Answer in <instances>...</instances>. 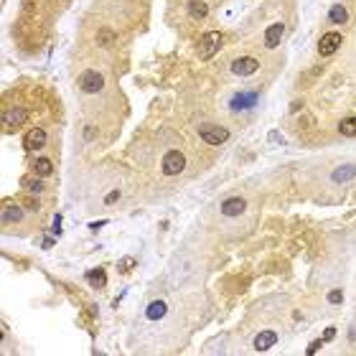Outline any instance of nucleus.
Instances as JSON below:
<instances>
[{
	"label": "nucleus",
	"instance_id": "23",
	"mask_svg": "<svg viewBox=\"0 0 356 356\" xmlns=\"http://www.w3.org/2000/svg\"><path fill=\"white\" fill-rule=\"evenodd\" d=\"M328 300H331V303H341V300H344V292H341V290H331V292H328Z\"/></svg>",
	"mask_w": 356,
	"mask_h": 356
},
{
	"label": "nucleus",
	"instance_id": "1",
	"mask_svg": "<svg viewBox=\"0 0 356 356\" xmlns=\"http://www.w3.org/2000/svg\"><path fill=\"white\" fill-rule=\"evenodd\" d=\"M221 33L219 31H209V33H204L201 36V41H199V56L201 59H212L214 54L221 49Z\"/></svg>",
	"mask_w": 356,
	"mask_h": 356
},
{
	"label": "nucleus",
	"instance_id": "6",
	"mask_svg": "<svg viewBox=\"0 0 356 356\" xmlns=\"http://www.w3.org/2000/svg\"><path fill=\"white\" fill-rule=\"evenodd\" d=\"M339 46H341V36L339 33H323V38L318 41V54L321 56H331V54H336Z\"/></svg>",
	"mask_w": 356,
	"mask_h": 356
},
{
	"label": "nucleus",
	"instance_id": "17",
	"mask_svg": "<svg viewBox=\"0 0 356 356\" xmlns=\"http://www.w3.org/2000/svg\"><path fill=\"white\" fill-rule=\"evenodd\" d=\"M328 18H331L333 23H346V20H349V13H346L344 5H333V8L328 10Z\"/></svg>",
	"mask_w": 356,
	"mask_h": 356
},
{
	"label": "nucleus",
	"instance_id": "12",
	"mask_svg": "<svg viewBox=\"0 0 356 356\" xmlns=\"http://www.w3.org/2000/svg\"><path fill=\"white\" fill-rule=\"evenodd\" d=\"M351 178H356V165L354 163L341 165V168H336V171L331 173V181H333V183H346V181H351Z\"/></svg>",
	"mask_w": 356,
	"mask_h": 356
},
{
	"label": "nucleus",
	"instance_id": "16",
	"mask_svg": "<svg viewBox=\"0 0 356 356\" xmlns=\"http://www.w3.org/2000/svg\"><path fill=\"white\" fill-rule=\"evenodd\" d=\"M339 133L346 135V138H354L356 135V117H346L339 122Z\"/></svg>",
	"mask_w": 356,
	"mask_h": 356
},
{
	"label": "nucleus",
	"instance_id": "7",
	"mask_svg": "<svg viewBox=\"0 0 356 356\" xmlns=\"http://www.w3.org/2000/svg\"><path fill=\"white\" fill-rule=\"evenodd\" d=\"M244 209H247V201H244V199H239V196L226 199V201L221 204V214H224V216H239Z\"/></svg>",
	"mask_w": 356,
	"mask_h": 356
},
{
	"label": "nucleus",
	"instance_id": "26",
	"mask_svg": "<svg viewBox=\"0 0 356 356\" xmlns=\"http://www.w3.org/2000/svg\"><path fill=\"white\" fill-rule=\"evenodd\" d=\"M331 339H336V328H326L323 331V341H331Z\"/></svg>",
	"mask_w": 356,
	"mask_h": 356
},
{
	"label": "nucleus",
	"instance_id": "5",
	"mask_svg": "<svg viewBox=\"0 0 356 356\" xmlns=\"http://www.w3.org/2000/svg\"><path fill=\"white\" fill-rule=\"evenodd\" d=\"M257 69H260V61L255 56H239L237 61H232V71L237 76H249V74H255Z\"/></svg>",
	"mask_w": 356,
	"mask_h": 356
},
{
	"label": "nucleus",
	"instance_id": "24",
	"mask_svg": "<svg viewBox=\"0 0 356 356\" xmlns=\"http://www.w3.org/2000/svg\"><path fill=\"white\" fill-rule=\"evenodd\" d=\"M117 199H120V191H112V194H107V199H104V204H107V206H112V204H115Z\"/></svg>",
	"mask_w": 356,
	"mask_h": 356
},
{
	"label": "nucleus",
	"instance_id": "27",
	"mask_svg": "<svg viewBox=\"0 0 356 356\" xmlns=\"http://www.w3.org/2000/svg\"><path fill=\"white\" fill-rule=\"evenodd\" d=\"M41 247H44V249H51V247H54V239H51V237H46V239L41 242Z\"/></svg>",
	"mask_w": 356,
	"mask_h": 356
},
{
	"label": "nucleus",
	"instance_id": "8",
	"mask_svg": "<svg viewBox=\"0 0 356 356\" xmlns=\"http://www.w3.org/2000/svg\"><path fill=\"white\" fill-rule=\"evenodd\" d=\"M255 104H257L255 92H242V94H234V99H232V110H249Z\"/></svg>",
	"mask_w": 356,
	"mask_h": 356
},
{
	"label": "nucleus",
	"instance_id": "11",
	"mask_svg": "<svg viewBox=\"0 0 356 356\" xmlns=\"http://www.w3.org/2000/svg\"><path fill=\"white\" fill-rule=\"evenodd\" d=\"M46 145V133L41 128H33L28 135H26V148L28 150H41Z\"/></svg>",
	"mask_w": 356,
	"mask_h": 356
},
{
	"label": "nucleus",
	"instance_id": "20",
	"mask_svg": "<svg viewBox=\"0 0 356 356\" xmlns=\"http://www.w3.org/2000/svg\"><path fill=\"white\" fill-rule=\"evenodd\" d=\"M189 10H191V15H196V18H206V13H209L206 3H201V0H194V3L189 5Z\"/></svg>",
	"mask_w": 356,
	"mask_h": 356
},
{
	"label": "nucleus",
	"instance_id": "22",
	"mask_svg": "<svg viewBox=\"0 0 356 356\" xmlns=\"http://www.w3.org/2000/svg\"><path fill=\"white\" fill-rule=\"evenodd\" d=\"M130 267H135V260H130V257H125V260L120 262V273H130Z\"/></svg>",
	"mask_w": 356,
	"mask_h": 356
},
{
	"label": "nucleus",
	"instance_id": "3",
	"mask_svg": "<svg viewBox=\"0 0 356 356\" xmlns=\"http://www.w3.org/2000/svg\"><path fill=\"white\" fill-rule=\"evenodd\" d=\"M199 135H201V140L209 142V145H221V142L229 140V130L226 128H219V125H201L199 128Z\"/></svg>",
	"mask_w": 356,
	"mask_h": 356
},
{
	"label": "nucleus",
	"instance_id": "29",
	"mask_svg": "<svg viewBox=\"0 0 356 356\" xmlns=\"http://www.w3.org/2000/svg\"><path fill=\"white\" fill-rule=\"evenodd\" d=\"M28 186H31V189H33V191H41V189H44V186H41V183H38V181H31V183H28Z\"/></svg>",
	"mask_w": 356,
	"mask_h": 356
},
{
	"label": "nucleus",
	"instance_id": "10",
	"mask_svg": "<svg viewBox=\"0 0 356 356\" xmlns=\"http://www.w3.org/2000/svg\"><path fill=\"white\" fill-rule=\"evenodd\" d=\"M283 33H285V26H283V23H275V26H270V28L265 31V46H267V49H275V46L280 44Z\"/></svg>",
	"mask_w": 356,
	"mask_h": 356
},
{
	"label": "nucleus",
	"instance_id": "4",
	"mask_svg": "<svg viewBox=\"0 0 356 356\" xmlns=\"http://www.w3.org/2000/svg\"><path fill=\"white\" fill-rule=\"evenodd\" d=\"M183 165H186V158H183L181 150H171V153H165V158H163V173H165V176H176V173H181Z\"/></svg>",
	"mask_w": 356,
	"mask_h": 356
},
{
	"label": "nucleus",
	"instance_id": "15",
	"mask_svg": "<svg viewBox=\"0 0 356 356\" xmlns=\"http://www.w3.org/2000/svg\"><path fill=\"white\" fill-rule=\"evenodd\" d=\"M87 280H89L92 287H104V285H107V273H104L102 267H94V270L87 273Z\"/></svg>",
	"mask_w": 356,
	"mask_h": 356
},
{
	"label": "nucleus",
	"instance_id": "28",
	"mask_svg": "<svg viewBox=\"0 0 356 356\" xmlns=\"http://www.w3.org/2000/svg\"><path fill=\"white\" fill-rule=\"evenodd\" d=\"M104 224H107V221H104V219H99V221H94V224H89V226H92V229H102Z\"/></svg>",
	"mask_w": 356,
	"mask_h": 356
},
{
	"label": "nucleus",
	"instance_id": "19",
	"mask_svg": "<svg viewBox=\"0 0 356 356\" xmlns=\"http://www.w3.org/2000/svg\"><path fill=\"white\" fill-rule=\"evenodd\" d=\"M23 219V209L20 206H8L3 212V221H20Z\"/></svg>",
	"mask_w": 356,
	"mask_h": 356
},
{
	"label": "nucleus",
	"instance_id": "21",
	"mask_svg": "<svg viewBox=\"0 0 356 356\" xmlns=\"http://www.w3.org/2000/svg\"><path fill=\"white\" fill-rule=\"evenodd\" d=\"M112 41H115V33H112L110 28H102V31L97 33V44H99V46H110Z\"/></svg>",
	"mask_w": 356,
	"mask_h": 356
},
{
	"label": "nucleus",
	"instance_id": "13",
	"mask_svg": "<svg viewBox=\"0 0 356 356\" xmlns=\"http://www.w3.org/2000/svg\"><path fill=\"white\" fill-rule=\"evenodd\" d=\"M3 120H5V125H8V128H18V125H23V122L28 120V110H23V107H15V110H10V112L3 117Z\"/></svg>",
	"mask_w": 356,
	"mask_h": 356
},
{
	"label": "nucleus",
	"instance_id": "25",
	"mask_svg": "<svg viewBox=\"0 0 356 356\" xmlns=\"http://www.w3.org/2000/svg\"><path fill=\"white\" fill-rule=\"evenodd\" d=\"M321 346H323V339H318V341H313V344L308 346V351H305V354H316V351H318Z\"/></svg>",
	"mask_w": 356,
	"mask_h": 356
},
{
	"label": "nucleus",
	"instance_id": "14",
	"mask_svg": "<svg viewBox=\"0 0 356 356\" xmlns=\"http://www.w3.org/2000/svg\"><path fill=\"white\" fill-rule=\"evenodd\" d=\"M165 313H168V305H165L163 300H155V303H150V305H148V310H145V316H148L150 321H160Z\"/></svg>",
	"mask_w": 356,
	"mask_h": 356
},
{
	"label": "nucleus",
	"instance_id": "2",
	"mask_svg": "<svg viewBox=\"0 0 356 356\" xmlns=\"http://www.w3.org/2000/svg\"><path fill=\"white\" fill-rule=\"evenodd\" d=\"M76 81H79V89L87 92V94H94V92H99V89L104 87V76H102L99 71H92V69L81 71V76H79Z\"/></svg>",
	"mask_w": 356,
	"mask_h": 356
},
{
	"label": "nucleus",
	"instance_id": "18",
	"mask_svg": "<svg viewBox=\"0 0 356 356\" xmlns=\"http://www.w3.org/2000/svg\"><path fill=\"white\" fill-rule=\"evenodd\" d=\"M33 171H36L38 176H51V171H54V163H51L49 158H38V160L33 163Z\"/></svg>",
	"mask_w": 356,
	"mask_h": 356
},
{
	"label": "nucleus",
	"instance_id": "9",
	"mask_svg": "<svg viewBox=\"0 0 356 356\" xmlns=\"http://www.w3.org/2000/svg\"><path fill=\"white\" fill-rule=\"evenodd\" d=\"M275 344H278V333H275V331H262V333L255 336V349H257V351H267V349H273Z\"/></svg>",
	"mask_w": 356,
	"mask_h": 356
}]
</instances>
